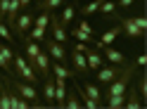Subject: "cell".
Wrapping results in <instances>:
<instances>
[{
  "mask_svg": "<svg viewBox=\"0 0 147 109\" xmlns=\"http://www.w3.org/2000/svg\"><path fill=\"white\" fill-rule=\"evenodd\" d=\"M131 19L135 22V26H138L140 31H147V17H145V14H140V17H131Z\"/></svg>",
  "mask_w": 147,
  "mask_h": 109,
  "instance_id": "cell-27",
  "label": "cell"
},
{
  "mask_svg": "<svg viewBox=\"0 0 147 109\" xmlns=\"http://www.w3.org/2000/svg\"><path fill=\"white\" fill-rule=\"evenodd\" d=\"M48 24H50V12L40 10V14H38V17H33V26H40V29H48Z\"/></svg>",
  "mask_w": 147,
  "mask_h": 109,
  "instance_id": "cell-24",
  "label": "cell"
},
{
  "mask_svg": "<svg viewBox=\"0 0 147 109\" xmlns=\"http://www.w3.org/2000/svg\"><path fill=\"white\" fill-rule=\"evenodd\" d=\"M50 54L45 52V50H40L38 54H36V59H31V67L38 71V76L40 78H45V76H50Z\"/></svg>",
  "mask_w": 147,
  "mask_h": 109,
  "instance_id": "cell-7",
  "label": "cell"
},
{
  "mask_svg": "<svg viewBox=\"0 0 147 109\" xmlns=\"http://www.w3.org/2000/svg\"><path fill=\"white\" fill-rule=\"evenodd\" d=\"M76 29H81V31H86V33H90V36L95 33V31H93V26H90V24H88L86 19H81V22H78V26H76Z\"/></svg>",
  "mask_w": 147,
  "mask_h": 109,
  "instance_id": "cell-28",
  "label": "cell"
},
{
  "mask_svg": "<svg viewBox=\"0 0 147 109\" xmlns=\"http://www.w3.org/2000/svg\"><path fill=\"white\" fill-rule=\"evenodd\" d=\"M33 3H36V5H38V7H40V3H43V0H33Z\"/></svg>",
  "mask_w": 147,
  "mask_h": 109,
  "instance_id": "cell-33",
  "label": "cell"
},
{
  "mask_svg": "<svg viewBox=\"0 0 147 109\" xmlns=\"http://www.w3.org/2000/svg\"><path fill=\"white\" fill-rule=\"evenodd\" d=\"M7 10H10V0H0V19H5Z\"/></svg>",
  "mask_w": 147,
  "mask_h": 109,
  "instance_id": "cell-29",
  "label": "cell"
},
{
  "mask_svg": "<svg viewBox=\"0 0 147 109\" xmlns=\"http://www.w3.org/2000/svg\"><path fill=\"white\" fill-rule=\"evenodd\" d=\"M48 26H50V31H52V38L57 40V43H62V45H64V43H69L67 26H64V24L59 22V17H52V14H50V24H48Z\"/></svg>",
  "mask_w": 147,
  "mask_h": 109,
  "instance_id": "cell-8",
  "label": "cell"
},
{
  "mask_svg": "<svg viewBox=\"0 0 147 109\" xmlns=\"http://www.w3.org/2000/svg\"><path fill=\"white\" fill-rule=\"evenodd\" d=\"M5 83H10L14 93L19 95V97H24V100H26V102H29L31 107H36V109L45 107V104H43V100H40V95H38V90H36V85H33V83H26V81L17 78V76H12V78H5Z\"/></svg>",
  "mask_w": 147,
  "mask_h": 109,
  "instance_id": "cell-1",
  "label": "cell"
},
{
  "mask_svg": "<svg viewBox=\"0 0 147 109\" xmlns=\"http://www.w3.org/2000/svg\"><path fill=\"white\" fill-rule=\"evenodd\" d=\"M119 33H121V26H114V29H109V31H105L102 36H100V40H95V48H100V45H112L116 38H119Z\"/></svg>",
  "mask_w": 147,
  "mask_h": 109,
  "instance_id": "cell-17",
  "label": "cell"
},
{
  "mask_svg": "<svg viewBox=\"0 0 147 109\" xmlns=\"http://www.w3.org/2000/svg\"><path fill=\"white\" fill-rule=\"evenodd\" d=\"M119 26H121V33H126L131 40H142L145 38V31L138 29L131 17H121V19H119Z\"/></svg>",
  "mask_w": 147,
  "mask_h": 109,
  "instance_id": "cell-5",
  "label": "cell"
},
{
  "mask_svg": "<svg viewBox=\"0 0 147 109\" xmlns=\"http://www.w3.org/2000/svg\"><path fill=\"white\" fill-rule=\"evenodd\" d=\"M105 0H90V3H86L83 7H81V14L83 17H90V14H95L97 10H100V5H102Z\"/></svg>",
  "mask_w": 147,
  "mask_h": 109,
  "instance_id": "cell-22",
  "label": "cell"
},
{
  "mask_svg": "<svg viewBox=\"0 0 147 109\" xmlns=\"http://www.w3.org/2000/svg\"><path fill=\"white\" fill-rule=\"evenodd\" d=\"M67 0H43L38 10H45V12H52V10H57V7H62Z\"/></svg>",
  "mask_w": 147,
  "mask_h": 109,
  "instance_id": "cell-25",
  "label": "cell"
},
{
  "mask_svg": "<svg viewBox=\"0 0 147 109\" xmlns=\"http://www.w3.org/2000/svg\"><path fill=\"white\" fill-rule=\"evenodd\" d=\"M12 67H14V76H17V78H22V81H26V83H33V85H36V83L40 81L38 71L31 67V62L26 59L24 54H14Z\"/></svg>",
  "mask_w": 147,
  "mask_h": 109,
  "instance_id": "cell-2",
  "label": "cell"
},
{
  "mask_svg": "<svg viewBox=\"0 0 147 109\" xmlns=\"http://www.w3.org/2000/svg\"><path fill=\"white\" fill-rule=\"evenodd\" d=\"M24 40H26V45H24V52H26V54H24V57L31 62V59H36V54L40 52V45L33 43V40H29V38H24Z\"/></svg>",
  "mask_w": 147,
  "mask_h": 109,
  "instance_id": "cell-20",
  "label": "cell"
},
{
  "mask_svg": "<svg viewBox=\"0 0 147 109\" xmlns=\"http://www.w3.org/2000/svg\"><path fill=\"white\" fill-rule=\"evenodd\" d=\"M45 52L50 54V59H55V62H69V54H67V50H64V45L62 43H57L55 38H50V40H45Z\"/></svg>",
  "mask_w": 147,
  "mask_h": 109,
  "instance_id": "cell-4",
  "label": "cell"
},
{
  "mask_svg": "<svg viewBox=\"0 0 147 109\" xmlns=\"http://www.w3.org/2000/svg\"><path fill=\"white\" fill-rule=\"evenodd\" d=\"M74 17H76V5H67V7H64V10H62V17H59V22L64 24V26H69L71 22H74Z\"/></svg>",
  "mask_w": 147,
  "mask_h": 109,
  "instance_id": "cell-21",
  "label": "cell"
},
{
  "mask_svg": "<svg viewBox=\"0 0 147 109\" xmlns=\"http://www.w3.org/2000/svg\"><path fill=\"white\" fill-rule=\"evenodd\" d=\"M133 64H135L138 69H142V67L147 64V54H140V57H135V62H133Z\"/></svg>",
  "mask_w": 147,
  "mask_h": 109,
  "instance_id": "cell-31",
  "label": "cell"
},
{
  "mask_svg": "<svg viewBox=\"0 0 147 109\" xmlns=\"http://www.w3.org/2000/svg\"><path fill=\"white\" fill-rule=\"evenodd\" d=\"M102 17H109V19H121V14H119V7H116V3H109V0H105L102 5H100V10H97Z\"/></svg>",
  "mask_w": 147,
  "mask_h": 109,
  "instance_id": "cell-18",
  "label": "cell"
},
{
  "mask_svg": "<svg viewBox=\"0 0 147 109\" xmlns=\"http://www.w3.org/2000/svg\"><path fill=\"white\" fill-rule=\"evenodd\" d=\"M31 3H33V0H19V7H24V10H29V7H31Z\"/></svg>",
  "mask_w": 147,
  "mask_h": 109,
  "instance_id": "cell-32",
  "label": "cell"
},
{
  "mask_svg": "<svg viewBox=\"0 0 147 109\" xmlns=\"http://www.w3.org/2000/svg\"><path fill=\"white\" fill-rule=\"evenodd\" d=\"M69 59H71V64H74V74H78V76H88V74H90V71H88V64H86V54H83V52L71 50Z\"/></svg>",
  "mask_w": 147,
  "mask_h": 109,
  "instance_id": "cell-11",
  "label": "cell"
},
{
  "mask_svg": "<svg viewBox=\"0 0 147 109\" xmlns=\"http://www.w3.org/2000/svg\"><path fill=\"white\" fill-rule=\"evenodd\" d=\"M83 54H86V64H88V71H97L100 67L105 64V57H102V52H100L97 48H90V45H88Z\"/></svg>",
  "mask_w": 147,
  "mask_h": 109,
  "instance_id": "cell-9",
  "label": "cell"
},
{
  "mask_svg": "<svg viewBox=\"0 0 147 109\" xmlns=\"http://www.w3.org/2000/svg\"><path fill=\"white\" fill-rule=\"evenodd\" d=\"M33 26V12H22V14H17V19H14V31L12 33H17L19 38H24L26 36V31H29Z\"/></svg>",
  "mask_w": 147,
  "mask_h": 109,
  "instance_id": "cell-6",
  "label": "cell"
},
{
  "mask_svg": "<svg viewBox=\"0 0 147 109\" xmlns=\"http://www.w3.org/2000/svg\"><path fill=\"white\" fill-rule=\"evenodd\" d=\"M43 104L45 107H55V78L45 76V85H43Z\"/></svg>",
  "mask_w": 147,
  "mask_h": 109,
  "instance_id": "cell-13",
  "label": "cell"
},
{
  "mask_svg": "<svg viewBox=\"0 0 147 109\" xmlns=\"http://www.w3.org/2000/svg\"><path fill=\"white\" fill-rule=\"evenodd\" d=\"M97 50L102 52L105 62H109V64H126V62H128L123 52H119V50H114V48H109V45H100Z\"/></svg>",
  "mask_w": 147,
  "mask_h": 109,
  "instance_id": "cell-10",
  "label": "cell"
},
{
  "mask_svg": "<svg viewBox=\"0 0 147 109\" xmlns=\"http://www.w3.org/2000/svg\"><path fill=\"white\" fill-rule=\"evenodd\" d=\"M81 107H83V102H81L76 88H74V90H67V97H64V109H81Z\"/></svg>",
  "mask_w": 147,
  "mask_h": 109,
  "instance_id": "cell-19",
  "label": "cell"
},
{
  "mask_svg": "<svg viewBox=\"0 0 147 109\" xmlns=\"http://www.w3.org/2000/svg\"><path fill=\"white\" fill-rule=\"evenodd\" d=\"M0 40H10V43H14V36H12V31H10V26H7L3 19H0Z\"/></svg>",
  "mask_w": 147,
  "mask_h": 109,
  "instance_id": "cell-26",
  "label": "cell"
},
{
  "mask_svg": "<svg viewBox=\"0 0 147 109\" xmlns=\"http://www.w3.org/2000/svg\"><path fill=\"white\" fill-rule=\"evenodd\" d=\"M71 38H76L78 43H88V45H95L93 36H90V33H86V31H81V29H71Z\"/></svg>",
  "mask_w": 147,
  "mask_h": 109,
  "instance_id": "cell-23",
  "label": "cell"
},
{
  "mask_svg": "<svg viewBox=\"0 0 147 109\" xmlns=\"http://www.w3.org/2000/svg\"><path fill=\"white\" fill-rule=\"evenodd\" d=\"M64 97H67V81L55 78V107L64 109Z\"/></svg>",
  "mask_w": 147,
  "mask_h": 109,
  "instance_id": "cell-14",
  "label": "cell"
},
{
  "mask_svg": "<svg viewBox=\"0 0 147 109\" xmlns=\"http://www.w3.org/2000/svg\"><path fill=\"white\" fill-rule=\"evenodd\" d=\"M126 64H128V62H126ZM126 64H102V67L95 71V74H97V83H102V85L112 83V81L126 69Z\"/></svg>",
  "mask_w": 147,
  "mask_h": 109,
  "instance_id": "cell-3",
  "label": "cell"
},
{
  "mask_svg": "<svg viewBox=\"0 0 147 109\" xmlns=\"http://www.w3.org/2000/svg\"><path fill=\"white\" fill-rule=\"evenodd\" d=\"M81 88H83V93L90 97V100H95V102L100 104V107H105V97H102V90H100L95 83H90V81H86V83L83 85H81Z\"/></svg>",
  "mask_w": 147,
  "mask_h": 109,
  "instance_id": "cell-15",
  "label": "cell"
},
{
  "mask_svg": "<svg viewBox=\"0 0 147 109\" xmlns=\"http://www.w3.org/2000/svg\"><path fill=\"white\" fill-rule=\"evenodd\" d=\"M135 3H138V0H119L116 7H123V10H128V7H133Z\"/></svg>",
  "mask_w": 147,
  "mask_h": 109,
  "instance_id": "cell-30",
  "label": "cell"
},
{
  "mask_svg": "<svg viewBox=\"0 0 147 109\" xmlns=\"http://www.w3.org/2000/svg\"><path fill=\"white\" fill-rule=\"evenodd\" d=\"M50 74H55V78H64V81L76 76L71 69H67V67H64L62 62H50Z\"/></svg>",
  "mask_w": 147,
  "mask_h": 109,
  "instance_id": "cell-16",
  "label": "cell"
},
{
  "mask_svg": "<svg viewBox=\"0 0 147 109\" xmlns=\"http://www.w3.org/2000/svg\"><path fill=\"white\" fill-rule=\"evenodd\" d=\"M123 107H126V109H140V107H142V100H140V93H138V88H126Z\"/></svg>",
  "mask_w": 147,
  "mask_h": 109,
  "instance_id": "cell-12",
  "label": "cell"
}]
</instances>
